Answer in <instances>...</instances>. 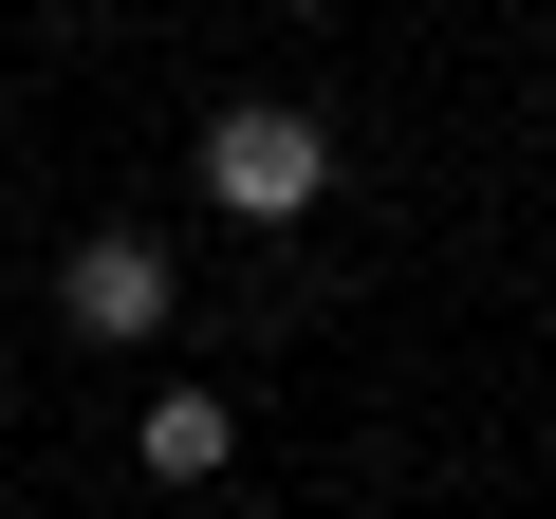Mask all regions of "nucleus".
<instances>
[{
    "label": "nucleus",
    "mask_w": 556,
    "mask_h": 519,
    "mask_svg": "<svg viewBox=\"0 0 556 519\" xmlns=\"http://www.w3.org/2000/svg\"><path fill=\"white\" fill-rule=\"evenodd\" d=\"M316 186H334V130H316L298 93L204 112V204H223V223H316Z\"/></svg>",
    "instance_id": "obj_1"
},
{
    "label": "nucleus",
    "mask_w": 556,
    "mask_h": 519,
    "mask_svg": "<svg viewBox=\"0 0 556 519\" xmlns=\"http://www.w3.org/2000/svg\"><path fill=\"white\" fill-rule=\"evenodd\" d=\"M130 445H149V482H223V464H241V408H223V390H149Z\"/></svg>",
    "instance_id": "obj_3"
},
{
    "label": "nucleus",
    "mask_w": 556,
    "mask_h": 519,
    "mask_svg": "<svg viewBox=\"0 0 556 519\" xmlns=\"http://www.w3.org/2000/svg\"><path fill=\"white\" fill-rule=\"evenodd\" d=\"M56 316H75L93 353H149V334L186 316V279H167V241H149V223H93V241L56 260Z\"/></svg>",
    "instance_id": "obj_2"
}]
</instances>
